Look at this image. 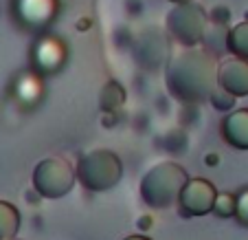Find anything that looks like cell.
<instances>
[{
    "mask_svg": "<svg viewBox=\"0 0 248 240\" xmlns=\"http://www.w3.org/2000/svg\"><path fill=\"white\" fill-rule=\"evenodd\" d=\"M60 14V0H11L16 24L29 33H44Z\"/></svg>",
    "mask_w": 248,
    "mask_h": 240,
    "instance_id": "obj_6",
    "label": "cell"
},
{
    "mask_svg": "<svg viewBox=\"0 0 248 240\" xmlns=\"http://www.w3.org/2000/svg\"><path fill=\"white\" fill-rule=\"evenodd\" d=\"M239 225L248 227V188H242L235 194V216Z\"/></svg>",
    "mask_w": 248,
    "mask_h": 240,
    "instance_id": "obj_17",
    "label": "cell"
},
{
    "mask_svg": "<svg viewBox=\"0 0 248 240\" xmlns=\"http://www.w3.org/2000/svg\"><path fill=\"white\" fill-rule=\"evenodd\" d=\"M246 20H248V11H246Z\"/></svg>",
    "mask_w": 248,
    "mask_h": 240,
    "instance_id": "obj_25",
    "label": "cell"
},
{
    "mask_svg": "<svg viewBox=\"0 0 248 240\" xmlns=\"http://www.w3.org/2000/svg\"><path fill=\"white\" fill-rule=\"evenodd\" d=\"M189 181L187 170L176 161H160L150 168L140 179V198L152 209H167L176 205L185 183Z\"/></svg>",
    "mask_w": 248,
    "mask_h": 240,
    "instance_id": "obj_2",
    "label": "cell"
},
{
    "mask_svg": "<svg viewBox=\"0 0 248 240\" xmlns=\"http://www.w3.org/2000/svg\"><path fill=\"white\" fill-rule=\"evenodd\" d=\"M114 121H117V113H106V117L101 119L103 126H114Z\"/></svg>",
    "mask_w": 248,
    "mask_h": 240,
    "instance_id": "obj_22",
    "label": "cell"
},
{
    "mask_svg": "<svg viewBox=\"0 0 248 240\" xmlns=\"http://www.w3.org/2000/svg\"><path fill=\"white\" fill-rule=\"evenodd\" d=\"M216 185L209 179H189L185 183L183 192L178 196V214L183 218H196V216H206L213 209V201H216Z\"/></svg>",
    "mask_w": 248,
    "mask_h": 240,
    "instance_id": "obj_8",
    "label": "cell"
},
{
    "mask_svg": "<svg viewBox=\"0 0 248 240\" xmlns=\"http://www.w3.org/2000/svg\"><path fill=\"white\" fill-rule=\"evenodd\" d=\"M68 60V47L60 35L42 33L31 49V69L40 77L55 75Z\"/></svg>",
    "mask_w": 248,
    "mask_h": 240,
    "instance_id": "obj_7",
    "label": "cell"
},
{
    "mask_svg": "<svg viewBox=\"0 0 248 240\" xmlns=\"http://www.w3.org/2000/svg\"><path fill=\"white\" fill-rule=\"evenodd\" d=\"M123 240H152V238H147V236H140V234H134V236H127V238H123Z\"/></svg>",
    "mask_w": 248,
    "mask_h": 240,
    "instance_id": "obj_23",
    "label": "cell"
},
{
    "mask_svg": "<svg viewBox=\"0 0 248 240\" xmlns=\"http://www.w3.org/2000/svg\"><path fill=\"white\" fill-rule=\"evenodd\" d=\"M20 212L14 203L0 201V240H11L20 231Z\"/></svg>",
    "mask_w": 248,
    "mask_h": 240,
    "instance_id": "obj_14",
    "label": "cell"
},
{
    "mask_svg": "<svg viewBox=\"0 0 248 240\" xmlns=\"http://www.w3.org/2000/svg\"><path fill=\"white\" fill-rule=\"evenodd\" d=\"M90 27H93V20L90 18H79L77 20V31H88Z\"/></svg>",
    "mask_w": 248,
    "mask_h": 240,
    "instance_id": "obj_20",
    "label": "cell"
},
{
    "mask_svg": "<svg viewBox=\"0 0 248 240\" xmlns=\"http://www.w3.org/2000/svg\"><path fill=\"white\" fill-rule=\"evenodd\" d=\"M211 212L216 214L217 218H231L235 216V194L231 192H217L216 201H213V209Z\"/></svg>",
    "mask_w": 248,
    "mask_h": 240,
    "instance_id": "obj_15",
    "label": "cell"
},
{
    "mask_svg": "<svg viewBox=\"0 0 248 240\" xmlns=\"http://www.w3.org/2000/svg\"><path fill=\"white\" fill-rule=\"evenodd\" d=\"M136 225H139V229H143V231L150 229V227H152V216H140Z\"/></svg>",
    "mask_w": 248,
    "mask_h": 240,
    "instance_id": "obj_21",
    "label": "cell"
},
{
    "mask_svg": "<svg viewBox=\"0 0 248 240\" xmlns=\"http://www.w3.org/2000/svg\"><path fill=\"white\" fill-rule=\"evenodd\" d=\"M169 2H173V5H180V2H187V0H169Z\"/></svg>",
    "mask_w": 248,
    "mask_h": 240,
    "instance_id": "obj_24",
    "label": "cell"
},
{
    "mask_svg": "<svg viewBox=\"0 0 248 240\" xmlns=\"http://www.w3.org/2000/svg\"><path fill=\"white\" fill-rule=\"evenodd\" d=\"M231 9L226 5H217L213 7V11H211V16H206V18L213 20V24H217V27H226V24L231 22Z\"/></svg>",
    "mask_w": 248,
    "mask_h": 240,
    "instance_id": "obj_18",
    "label": "cell"
},
{
    "mask_svg": "<svg viewBox=\"0 0 248 240\" xmlns=\"http://www.w3.org/2000/svg\"><path fill=\"white\" fill-rule=\"evenodd\" d=\"M204 163L209 165V168H213V165L220 163V154H216V152H209V154L204 156Z\"/></svg>",
    "mask_w": 248,
    "mask_h": 240,
    "instance_id": "obj_19",
    "label": "cell"
},
{
    "mask_svg": "<svg viewBox=\"0 0 248 240\" xmlns=\"http://www.w3.org/2000/svg\"><path fill=\"white\" fill-rule=\"evenodd\" d=\"M217 66L220 60L209 49H185L167 62L165 69L167 93L183 104L206 102L209 95L217 88Z\"/></svg>",
    "mask_w": 248,
    "mask_h": 240,
    "instance_id": "obj_1",
    "label": "cell"
},
{
    "mask_svg": "<svg viewBox=\"0 0 248 240\" xmlns=\"http://www.w3.org/2000/svg\"><path fill=\"white\" fill-rule=\"evenodd\" d=\"M206 22H209V18H206L204 9L198 2H193V0L173 5V9L165 18L167 33L178 44H183L185 49L200 47L204 42Z\"/></svg>",
    "mask_w": 248,
    "mask_h": 240,
    "instance_id": "obj_5",
    "label": "cell"
},
{
    "mask_svg": "<svg viewBox=\"0 0 248 240\" xmlns=\"http://www.w3.org/2000/svg\"><path fill=\"white\" fill-rule=\"evenodd\" d=\"M224 47L233 57L248 60V20L235 24V27H231L229 31H226Z\"/></svg>",
    "mask_w": 248,
    "mask_h": 240,
    "instance_id": "obj_12",
    "label": "cell"
},
{
    "mask_svg": "<svg viewBox=\"0 0 248 240\" xmlns=\"http://www.w3.org/2000/svg\"><path fill=\"white\" fill-rule=\"evenodd\" d=\"M75 183V168L62 156H46L38 161L31 174L33 192H38L40 198H51V201L70 194Z\"/></svg>",
    "mask_w": 248,
    "mask_h": 240,
    "instance_id": "obj_4",
    "label": "cell"
},
{
    "mask_svg": "<svg viewBox=\"0 0 248 240\" xmlns=\"http://www.w3.org/2000/svg\"><path fill=\"white\" fill-rule=\"evenodd\" d=\"M125 88L119 84L117 80H108L103 84L101 93H99V108L103 113H117L123 104H125Z\"/></svg>",
    "mask_w": 248,
    "mask_h": 240,
    "instance_id": "obj_13",
    "label": "cell"
},
{
    "mask_svg": "<svg viewBox=\"0 0 248 240\" xmlns=\"http://www.w3.org/2000/svg\"><path fill=\"white\" fill-rule=\"evenodd\" d=\"M11 240H18V238H11Z\"/></svg>",
    "mask_w": 248,
    "mask_h": 240,
    "instance_id": "obj_26",
    "label": "cell"
},
{
    "mask_svg": "<svg viewBox=\"0 0 248 240\" xmlns=\"http://www.w3.org/2000/svg\"><path fill=\"white\" fill-rule=\"evenodd\" d=\"M75 176L90 192H108L119 185L123 176V163L112 150H90L77 161Z\"/></svg>",
    "mask_w": 248,
    "mask_h": 240,
    "instance_id": "obj_3",
    "label": "cell"
},
{
    "mask_svg": "<svg viewBox=\"0 0 248 240\" xmlns=\"http://www.w3.org/2000/svg\"><path fill=\"white\" fill-rule=\"evenodd\" d=\"M222 139L233 150H248V108L231 110L222 119Z\"/></svg>",
    "mask_w": 248,
    "mask_h": 240,
    "instance_id": "obj_10",
    "label": "cell"
},
{
    "mask_svg": "<svg viewBox=\"0 0 248 240\" xmlns=\"http://www.w3.org/2000/svg\"><path fill=\"white\" fill-rule=\"evenodd\" d=\"M209 102H211V106L216 110H220V113H231V110L235 108V97L231 93H226V90H222L220 86L209 95Z\"/></svg>",
    "mask_w": 248,
    "mask_h": 240,
    "instance_id": "obj_16",
    "label": "cell"
},
{
    "mask_svg": "<svg viewBox=\"0 0 248 240\" xmlns=\"http://www.w3.org/2000/svg\"><path fill=\"white\" fill-rule=\"evenodd\" d=\"M217 86L235 99L248 95V60L229 55L217 66Z\"/></svg>",
    "mask_w": 248,
    "mask_h": 240,
    "instance_id": "obj_9",
    "label": "cell"
},
{
    "mask_svg": "<svg viewBox=\"0 0 248 240\" xmlns=\"http://www.w3.org/2000/svg\"><path fill=\"white\" fill-rule=\"evenodd\" d=\"M14 93H16V99L20 104L24 106H33L38 104L40 99L44 95V84H42V77L38 73H22V75L16 80L14 84Z\"/></svg>",
    "mask_w": 248,
    "mask_h": 240,
    "instance_id": "obj_11",
    "label": "cell"
}]
</instances>
